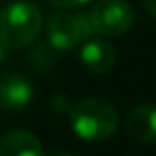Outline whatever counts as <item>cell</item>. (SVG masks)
I'll return each instance as SVG.
<instances>
[{
	"label": "cell",
	"mask_w": 156,
	"mask_h": 156,
	"mask_svg": "<svg viewBox=\"0 0 156 156\" xmlns=\"http://www.w3.org/2000/svg\"><path fill=\"white\" fill-rule=\"evenodd\" d=\"M73 133L83 141H105L115 135L120 113L113 103L98 96H86L69 107Z\"/></svg>",
	"instance_id": "1"
},
{
	"label": "cell",
	"mask_w": 156,
	"mask_h": 156,
	"mask_svg": "<svg viewBox=\"0 0 156 156\" xmlns=\"http://www.w3.org/2000/svg\"><path fill=\"white\" fill-rule=\"evenodd\" d=\"M43 30V13L34 2L15 0L0 9V43L7 49H20L34 43Z\"/></svg>",
	"instance_id": "2"
},
{
	"label": "cell",
	"mask_w": 156,
	"mask_h": 156,
	"mask_svg": "<svg viewBox=\"0 0 156 156\" xmlns=\"http://www.w3.org/2000/svg\"><path fill=\"white\" fill-rule=\"evenodd\" d=\"M86 15L92 34L103 39L122 37L135 24V11L126 0H96Z\"/></svg>",
	"instance_id": "3"
},
{
	"label": "cell",
	"mask_w": 156,
	"mask_h": 156,
	"mask_svg": "<svg viewBox=\"0 0 156 156\" xmlns=\"http://www.w3.org/2000/svg\"><path fill=\"white\" fill-rule=\"evenodd\" d=\"M92 37L90 22L86 13H66L58 11L47 22V41L58 51H69L79 47Z\"/></svg>",
	"instance_id": "4"
},
{
	"label": "cell",
	"mask_w": 156,
	"mask_h": 156,
	"mask_svg": "<svg viewBox=\"0 0 156 156\" xmlns=\"http://www.w3.org/2000/svg\"><path fill=\"white\" fill-rule=\"evenodd\" d=\"M34 98V86L28 77L20 73L0 75V109L2 111H22Z\"/></svg>",
	"instance_id": "5"
},
{
	"label": "cell",
	"mask_w": 156,
	"mask_h": 156,
	"mask_svg": "<svg viewBox=\"0 0 156 156\" xmlns=\"http://www.w3.org/2000/svg\"><path fill=\"white\" fill-rule=\"evenodd\" d=\"M79 60L86 71H90L94 75H105L115 64V47L109 43V39H103V37L92 39L90 37L79 47Z\"/></svg>",
	"instance_id": "6"
},
{
	"label": "cell",
	"mask_w": 156,
	"mask_h": 156,
	"mask_svg": "<svg viewBox=\"0 0 156 156\" xmlns=\"http://www.w3.org/2000/svg\"><path fill=\"white\" fill-rule=\"evenodd\" d=\"M126 133L143 145L156 143V105H137L126 113Z\"/></svg>",
	"instance_id": "7"
},
{
	"label": "cell",
	"mask_w": 156,
	"mask_h": 156,
	"mask_svg": "<svg viewBox=\"0 0 156 156\" xmlns=\"http://www.w3.org/2000/svg\"><path fill=\"white\" fill-rule=\"evenodd\" d=\"M0 156H45V150L34 133L13 128L0 137Z\"/></svg>",
	"instance_id": "8"
},
{
	"label": "cell",
	"mask_w": 156,
	"mask_h": 156,
	"mask_svg": "<svg viewBox=\"0 0 156 156\" xmlns=\"http://www.w3.org/2000/svg\"><path fill=\"white\" fill-rule=\"evenodd\" d=\"M92 0H51V5L58 7V9H75V7H81V5H88Z\"/></svg>",
	"instance_id": "9"
},
{
	"label": "cell",
	"mask_w": 156,
	"mask_h": 156,
	"mask_svg": "<svg viewBox=\"0 0 156 156\" xmlns=\"http://www.w3.org/2000/svg\"><path fill=\"white\" fill-rule=\"evenodd\" d=\"M141 5H143V9L150 13V17L156 20V0H141Z\"/></svg>",
	"instance_id": "10"
},
{
	"label": "cell",
	"mask_w": 156,
	"mask_h": 156,
	"mask_svg": "<svg viewBox=\"0 0 156 156\" xmlns=\"http://www.w3.org/2000/svg\"><path fill=\"white\" fill-rule=\"evenodd\" d=\"M5 58H7V47H5L2 43H0V62H2Z\"/></svg>",
	"instance_id": "11"
},
{
	"label": "cell",
	"mask_w": 156,
	"mask_h": 156,
	"mask_svg": "<svg viewBox=\"0 0 156 156\" xmlns=\"http://www.w3.org/2000/svg\"><path fill=\"white\" fill-rule=\"evenodd\" d=\"M56 156H81V154H77V152H60Z\"/></svg>",
	"instance_id": "12"
}]
</instances>
